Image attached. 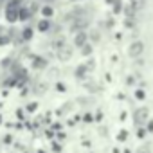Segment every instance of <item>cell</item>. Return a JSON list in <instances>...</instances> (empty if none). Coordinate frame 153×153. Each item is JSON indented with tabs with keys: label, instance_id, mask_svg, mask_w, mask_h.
I'll use <instances>...</instances> for the list:
<instances>
[{
	"label": "cell",
	"instance_id": "obj_1",
	"mask_svg": "<svg viewBox=\"0 0 153 153\" xmlns=\"http://www.w3.org/2000/svg\"><path fill=\"white\" fill-rule=\"evenodd\" d=\"M148 117H149V112H148V108H146V106H140V108H137V110H135V115H133L135 124H139V126L146 124V123H148Z\"/></svg>",
	"mask_w": 153,
	"mask_h": 153
},
{
	"label": "cell",
	"instance_id": "obj_2",
	"mask_svg": "<svg viewBox=\"0 0 153 153\" xmlns=\"http://www.w3.org/2000/svg\"><path fill=\"white\" fill-rule=\"evenodd\" d=\"M142 52H144V43H142L140 40L133 42V43L130 45V49H128V56H130V58H140Z\"/></svg>",
	"mask_w": 153,
	"mask_h": 153
},
{
	"label": "cell",
	"instance_id": "obj_3",
	"mask_svg": "<svg viewBox=\"0 0 153 153\" xmlns=\"http://www.w3.org/2000/svg\"><path fill=\"white\" fill-rule=\"evenodd\" d=\"M130 4L135 7V11H142L146 7V0H130Z\"/></svg>",
	"mask_w": 153,
	"mask_h": 153
},
{
	"label": "cell",
	"instance_id": "obj_4",
	"mask_svg": "<svg viewBox=\"0 0 153 153\" xmlns=\"http://www.w3.org/2000/svg\"><path fill=\"white\" fill-rule=\"evenodd\" d=\"M137 153H151V146H149V144H142V146L137 149Z\"/></svg>",
	"mask_w": 153,
	"mask_h": 153
},
{
	"label": "cell",
	"instance_id": "obj_5",
	"mask_svg": "<svg viewBox=\"0 0 153 153\" xmlns=\"http://www.w3.org/2000/svg\"><path fill=\"white\" fill-rule=\"evenodd\" d=\"M133 15H135V7H133V6H131V4H130V6H128V7H126V16H128V18H130V16H133Z\"/></svg>",
	"mask_w": 153,
	"mask_h": 153
},
{
	"label": "cell",
	"instance_id": "obj_6",
	"mask_svg": "<svg viewBox=\"0 0 153 153\" xmlns=\"http://www.w3.org/2000/svg\"><path fill=\"white\" fill-rule=\"evenodd\" d=\"M135 96H137V99H144V97H146V94H144L142 90H137V94H135Z\"/></svg>",
	"mask_w": 153,
	"mask_h": 153
},
{
	"label": "cell",
	"instance_id": "obj_7",
	"mask_svg": "<svg viewBox=\"0 0 153 153\" xmlns=\"http://www.w3.org/2000/svg\"><path fill=\"white\" fill-rule=\"evenodd\" d=\"M76 42H78V45H81V43L85 42V34H79V36H78V40H76Z\"/></svg>",
	"mask_w": 153,
	"mask_h": 153
},
{
	"label": "cell",
	"instance_id": "obj_8",
	"mask_svg": "<svg viewBox=\"0 0 153 153\" xmlns=\"http://www.w3.org/2000/svg\"><path fill=\"white\" fill-rule=\"evenodd\" d=\"M137 135H139V137L142 139V137L146 135V130H144V128H139V133H137Z\"/></svg>",
	"mask_w": 153,
	"mask_h": 153
},
{
	"label": "cell",
	"instance_id": "obj_9",
	"mask_svg": "<svg viewBox=\"0 0 153 153\" xmlns=\"http://www.w3.org/2000/svg\"><path fill=\"white\" fill-rule=\"evenodd\" d=\"M119 139H121V140H124V139H126V131H121V135H119Z\"/></svg>",
	"mask_w": 153,
	"mask_h": 153
},
{
	"label": "cell",
	"instance_id": "obj_10",
	"mask_svg": "<svg viewBox=\"0 0 153 153\" xmlns=\"http://www.w3.org/2000/svg\"><path fill=\"white\" fill-rule=\"evenodd\" d=\"M149 131H153V123H149Z\"/></svg>",
	"mask_w": 153,
	"mask_h": 153
}]
</instances>
